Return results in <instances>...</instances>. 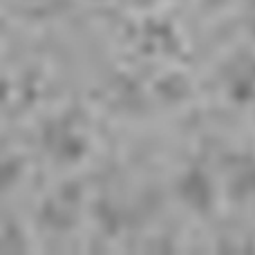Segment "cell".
Segmentation results:
<instances>
[{
  "instance_id": "cell-4",
  "label": "cell",
  "mask_w": 255,
  "mask_h": 255,
  "mask_svg": "<svg viewBox=\"0 0 255 255\" xmlns=\"http://www.w3.org/2000/svg\"><path fill=\"white\" fill-rule=\"evenodd\" d=\"M79 220V190L70 195V188H63L49 197L40 208V222L52 231H67Z\"/></svg>"
},
{
  "instance_id": "cell-6",
  "label": "cell",
  "mask_w": 255,
  "mask_h": 255,
  "mask_svg": "<svg viewBox=\"0 0 255 255\" xmlns=\"http://www.w3.org/2000/svg\"><path fill=\"white\" fill-rule=\"evenodd\" d=\"M143 45L150 52H168L177 45V38L166 22H150L143 27Z\"/></svg>"
},
{
  "instance_id": "cell-8",
  "label": "cell",
  "mask_w": 255,
  "mask_h": 255,
  "mask_svg": "<svg viewBox=\"0 0 255 255\" xmlns=\"http://www.w3.org/2000/svg\"><path fill=\"white\" fill-rule=\"evenodd\" d=\"M157 90L161 92L163 99H172V101H177V99H184L188 85H184L177 76H168V79H163L161 83L157 85Z\"/></svg>"
},
{
  "instance_id": "cell-3",
  "label": "cell",
  "mask_w": 255,
  "mask_h": 255,
  "mask_svg": "<svg viewBox=\"0 0 255 255\" xmlns=\"http://www.w3.org/2000/svg\"><path fill=\"white\" fill-rule=\"evenodd\" d=\"M226 193L233 202H249L255 197V157L249 152H233L226 159Z\"/></svg>"
},
{
  "instance_id": "cell-11",
  "label": "cell",
  "mask_w": 255,
  "mask_h": 255,
  "mask_svg": "<svg viewBox=\"0 0 255 255\" xmlns=\"http://www.w3.org/2000/svg\"><path fill=\"white\" fill-rule=\"evenodd\" d=\"M132 4H136V7H141V4H148V2H152V0H130Z\"/></svg>"
},
{
  "instance_id": "cell-1",
  "label": "cell",
  "mask_w": 255,
  "mask_h": 255,
  "mask_svg": "<svg viewBox=\"0 0 255 255\" xmlns=\"http://www.w3.org/2000/svg\"><path fill=\"white\" fill-rule=\"evenodd\" d=\"M40 143L45 152L58 163H76L88 154L90 141L72 117L49 119L40 130Z\"/></svg>"
},
{
  "instance_id": "cell-7",
  "label": "cell",
  "mask_w": 255,
  "mask_h": 255,
  "mask_svg": "<svg viewBox=\"0 0 255 255\" xmlns=\"http://www.w3.org/2000/svg\"><path fill=\"white\" fill-rule=\"evenodd\" d=\"M22 179V161L9 154H0V193L16 188Z\"/></svg>"
},
{
  "instance_id": "cell-10",
  "label": "cell",
  "mask_w": 255,
  "mask_h": 255,
  "mask_svg": "<svg viewBox=\"0 0 255 255\" xmlns=\"http://www.w3.org/2000/svg\"><path fill=\"white\" fill-rule=\"evenodd\" d=\"M249 31H251V36L255 38V4L251 9V16H249Z\"/></svg>"
},
{
  "instance_id": "cell-9",
  "label": "cell",
  "mask_w": 255,
  "mask_h": 255,
  "mask_svg": "<svg viewBox=\"0 0 255 255\" xmlns=\"http://www.w3.org/2000/svg\"><path fill=\"white\" fill-rule=\"evenodd\" d=\"M7 97H9V81L0 79V101H4Z\"/></svg>"
},
{
  "instance_id": "cell-5",
  "label": "cell",
  "mask_w": 255,
  "mask_h": 255,
  "mask_svg": "<svg viewBox=\"0 0 255 255\" xmlns=\"http://www.w3.org/2000/svg\"><path fill=\"white\" fill-rule=\"evenodd\" d=\"M226 92L235 103H249L255 99V58L242 56L233 63L226 76Z\"/></svg>"
},
{
  "instance_id": "cell-2",
  "label": "cell",
  "mask_w": 255,
  "mask_h": 255,
  "mask_svg": "<svg viewBox=\"0 0 255 255\" xmlns=\"http://www.w3.org/2000/svg\"><path fill=\"white\" fill-rule=\"evenodd\" d=\"M175 190L179 202L193 213H208L215 202V186L208 172L197 166H190L188 170L181 172Z\"/></svg>"
}]
</instances>
